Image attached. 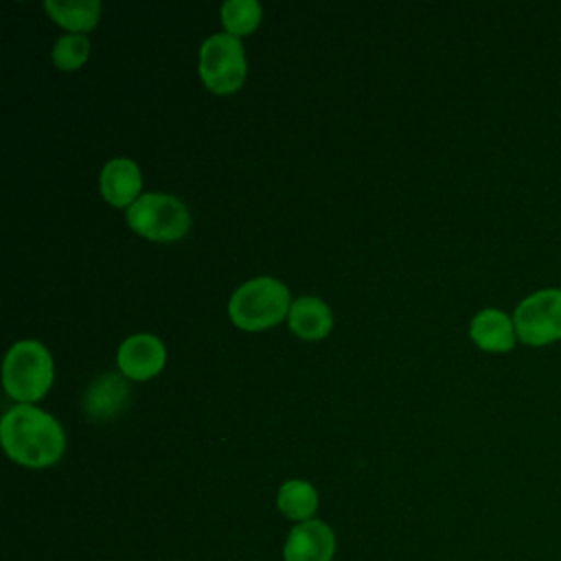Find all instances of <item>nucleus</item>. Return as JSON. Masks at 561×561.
Segmentation results:
<instances>
[{"label": "nucleus", "instance_id": "nucleus-1", "mask_svg": "<svg viewBox=\"0 0 561 561\" xmlns=\"http://www.w3.org/2000/svg\"><path fill=\"white\" fill-rule=\"evenodd\" d=\"M0 438L9 458L26 467H48L59 460L66 447L61 425L31 403H18L4 412Z\"/></svg>", "mask_w": 561, "mask_h": 561}, {"label": "nucleus", "instance_id": "nucleus-2", "mask_svg": "<svg viewBox=\"0 0 561 561\" xmlns=\"http://www.w3.org/2000/svg\"><path fill=\"white\" fill-rule=\"evenodd\" d=\"M289 307L287 287L272 276H259L243 283L232 294L228 311L237 327L256 331L276 324L285 313H289Z\"/></svg>", "mask_w": 561, "mask_h": 561}, {"label": "nucleus", "instance_id": "nucleus-3", "mask_svg": "<svg viewBox=\"0 0 561 561\" xmlns=\"http://www.w3.org/2000/svg\"><path fill=\"white\" fill-rule=\"evenodd\" d=\"M2 381L7 392L22 403L39 399L53 383L50 353L35 340H20L4 357Z\"/></svg>", "mask_w": 561, "mask_h": 561}, {"label": "nucleus", "instance_id": "nucleus-4", "mask_svg": "<svg viewBox=\"0 0 561 561\" xmlns=\"http://www.w3.org/2000/svg\"><path fill=\"white\" fill-rule=\"evenodd\" d=\"M129 226L156 241L180 239L191 224L188 208L173 195L145 193L127 208Z\"/></svg>", "mask_w": 561, "mask_h": 561}, {"label": "nucleus", "instance_id": "nucleus-5", "mask_svg": "<svg viewBox=\"0 0 561 561\" xmlns=\"http://www.w3.org/2000/svg\"><path fill=\"white\" fill-rule=\"evenodd\" d=\"M245 53L232 33H213L199 48V75L215 92H232L245 79Z\"/></svg>", "mask_w": 561, "mask_h": 561}, {"label": "nucleus", "instance_id": "nucleus-6", "mask_svg": "<svg viewBox=\"0 0 561 561\" xmlns=\"http://www.w3.org/2000/svg\"><path fill=\"white\" fill-rule=\"evenodd\" d=\"M513 324L517 337L530 346L561 340V289H541L526 296L515 309Z\"/></svg>", "mask_w": 561, "mask_h": 561}, {"label": "nucleus", "instance_id": "nucleus-7", "mask_svg": "<svg viewBox=\"0 0 561 561\" xmlns=\"http://www.w3.org/2000/svg\"><path fill=\"white\" fill-rule=\"evenodd\" d=\"M335 533L320 519H307L296 524L283 548L285 561H333Z\"/></svg>", "mask_w": 561, "mask_h": 561}, {"label": "nucleus", "instance_id": "nucleus-8", "mask_svg": "<svg viewBox=\"0 0 561 561\" xmlns=\"http://www.w3.org/2000/svg\"><path fill=\"white\" fill-rule=\"evenodd\" d=\"M164 344L149 333H134L118 346V368L131 379H147L164 366Z\"/></svg>", "mask_w": 561, "mask_h": 561}, {"label": "nucleus", "instance_id": "nucleus-9", "mask_svg": "<svg viewBox=\"0 0 561 561\" xmlns=\"http://www.w3.org/2000/svg\"><path fill=\"white\" fill-rule=\"evenodd\" d=\"M101 193L112 206H131L138 199L142 178L140 169L129 158H114L101 169Z\"/></svg>", "mask_w": 561, "mask_h": 561}, {"label": "nucleus", "instance_id": "nucleus-10", "mask_svg": "<svg viewBox=\"0 0 561 561\" xmlns=\"http://www.w3.org/2000/svg\"><path fill=\"white\" fill-rule=\"evenodd\" d=\"M127 403H129V383L116 373H105L99 379H94L83 397V410L94 421L114 416Z\"/></svg>", "mask_w": 561, "mask_h": 561}, {"label": "nucleus", "instance_id": "nucleus-11", "mask_svg": "<svg viewBox=\"0 0 561 561\" xmlns=\"http://www.w3.org/2000/svg\"><path fill=\"white\" fill-rule=\"evenodd\" d=\"M471 337L473 342L491 353H506L515 344V324L500 309H482L471 320Z\"/></svg>", "mask_w": 561, "mask_h": 561}, {"label": "nucleus", "instance_id": "nucleus-12", "mask_svg": "<svg viewBox=\"0 0 561 561\" xmlns=\"http://www.w3.org/2000/svg\"><path fill=\"white\" fill-rule=\"evenodd\" d=\"M289 327L305 340H320L329 333L333 316L327 302L316 296H300L289 307Z\"/></svg>", "mask_w": 561, "mask_h": 561}, {"label": "nucleus", "instance_id": "nucleus-13", "mask_svg": "<svg viewBox=\"0 0 561 561\" xmlns=\"http://www.w3.org/2000/svg\"><path fill=\"white\" fill-rule=\"evenodd\" d=\"M276 506L285 517L298 524L313 519V513L318 508V491L307 480H287L278 489Z\"/></svg>", "mask_w": 561, "mask_h": 561}, {"label": "nucleus", "instance_id": "nucleus-14", "mask_svg": "<svg viewBox=\"0 0 561 561\" xmlns=\"http://www.w3.org/2000/svg\"><path fill=\"white\" fill-rule=\"evenodd\" d=\"M46 11L66 28L72 31H88L96 24L101 2L99 0H46Z\"/></svg>", "mask_w": 561, "mask_h": 561}, {"label": "nucleus", "instance_id": "nucleus-15", "mask_svg": "<svg viewBox=\"0 0 561 561\" xmlns=\"http://www.w3.org/2000/svg\"><path fill=\"white\" fill-rule=\"evenodd\" d=\"M261 20V4L256 0H228L221 4V22L226 33L245 35Z\"/></svg>", "mask_w": 561, "mask_h": 561}, {"label": "nucleus", "instance_id": "nucleus-16", "mask_svg": "<svg viewBox=\"0 0 561 561\" xmlns=\"http://www.w3.org/2000/svg\"><path fill=\"white\" fill-rule=\"evenodd\" d=\"M88 53H90V42L81 33L61 35L53 46V59L64 70L79 68L88 59Z\"/></svg>", "mask_w": 561, "mask_h": 561}]
</instances>
